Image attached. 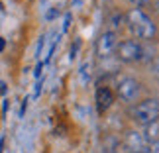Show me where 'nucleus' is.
Here are the masks:
<instances>
[{"instance_id":"1","label":"nucleus","mask_w":159,"mask_h":153,"mask_svg":"<svg viewBox=\"0 0 159 153\" xmlns=\"http://www.w3.org/2000/svg\"><path fill=\"white\" fill-rule=\"evenodd\" d=\"M126 18V24L130 28V32L139 39H153L157 29H155V24L151 22V18L145 14L143 10L139 8H132L128 14L124 16Z\"/></svg>"},{"instance_id":"2","label":"nucleus","mask_w":159,"mask_h":153,"mask_svg":"<svg viewBox=\"0 0 159 153\" xmlns=\"http://www.w3.org/2000/svg\"><path fill=\"white\" fill-rule=\"evenodd\" d=\"M132 118L142 126L157 122L159 120V108H157L155 98H148V100H142L139 104H136V108L132 110Z\"/></svg>"},{"instance_id":"3","label":"nucleus","mask_w":159,"mask_h":153,"mask_svg":"<svg viewBox=\"0 0 159 153\" xmlns=\"http://www.w3.org/2000/svg\"><path fill=\"white\" fill-rule=\"evenodd\" d=\"M116 57L122 63H136L143 59V45L136 39H126L116 47Z\"/></svg>"},{"instance_id":"4","label":"nucleus","mask_w":159,"mask_h":153,"mask_svg":"<svg viewBox=\"0 0 159 153\" xmlns=\"http://www.w3.org/2000/svg\"><path fill=\"white\" fill-rule=\"evenodd\" d=\"M116 92L124 102H134L139 98V92H142V87L136 79L132 77H124L118 81V87H116Z\"/></svg>"},{"instance_id":"5","label":"nucleus","mask_w":159,"mask_h":153,"mask_svg":"<svg viewBox=\"0 0 159 153\" xmlns=\"http://www.w3.org/2000/svg\"><path fill=\"white\" fill-rule=\"evenodd\" d=\"M122 145H124V149L128 153H148V147H149V143H148V139L143 137V133L136 132V130L126 133Z\"/></svg>"},{"instance_id":"6","label":"nucleus","mask_w":159,"mask_h":153,"mask_svg":"<svg viewBox=\"0 0 159 153\" xmlns=\"http://www.w3.org/2000/svg\"><path fill=\"white\" fill-rule=\"evenodd\" d=\"M118 35H116L114 32H104L98 38V41H96V55L102 59L110 57L112 53H116V47H118Z\"/></svg>"},{"instance_id":"7","label":"nucleus","mask_w":159,"mask_h":153,"mask_svg":"<svg viewBox=\"0 0 159 153\" xmlns=\"http://www.w3.org/2000/svg\"><path fill=\"white\" fill-rule=\"evenodd\" d=\"M112 102H114V94H112V90L108 87H98L96 88V110H98L100 114L106 112V110L112 106Z\"/></svg>"},{"instance_id":"8","label":"nucleus","mask_w":159,"mask_h":153,"mask_svg":"<svg viewBox=\"0 0 159 153\" xmlns=\"http://www.w3.org/2000/svg\"><path fill=\"white\" fill-rule=\"evenodd\" d=\"M143 137L148 139V143H151V142H157L159 139V120L157 122H151V124H148V126H143Z\"/></svg>"},{"instance_id":"9","label":"nucleus","mask_w":159,"mask_h":153,"mask_svg":"<svg viewBox=\"0 0 159 153\" xmlns=\"http://www.w3.org/2000/svg\"><path fill=\"white\" fill-rule=\"evenodd\" d=\"M120 149V139L116 136H106L102 139V153H116Z\"/></svg>"},{"instance_id":"10","label":"nucleus","mask_w":159,"mask_h":153,"mask_svg":"<svg viewBox=\"0 0 159 153\" xmlns=\"http://www.w3.org/2000/svg\"><path fill=\"white\" fill-rule=\"evenodd\" d=\"M124 20H126V18L122 16V14H114L112 18H110V28H112L110 32H114V34H116V29H120V28H122Z\"/></svg>"},{"instance_id":"11","label":"nucleus","mask_w":159,"mask_h":153,"mask_svg":"<svg viewBox=\"0 0 159 153\" xmlns=\"http://www.w3.org/2000/svg\"><path fill=\"white\" fill-rule=\"evenodd\" d=\"M89 79H90V65H89V63H84V65L81 67V81L87 84V83H89Z\"/></svg>"},{"instance_id":"12","label":"nucleus","mask_w":159,"mask_h":153,"mask_svg":"<svg viewBox=\"0 0 159 153\" xmlns=\"http://www.w3.org/2000/svg\"><path fill=\"white\" fill-rule=\"evenodd\" d=\"M149 69H151V75H153L155 79H159V57H155L149 63Z\"/></svg>"},{"instance_id":"13","label":"nucleus","mask_w":159,"mask_h":153,"mask_svg":"<svg viewBox=\"0 0 159 153\" xmlns=\"http://www.w3.org/2000/svg\"><path fill=\"white\" fill-rule=\"evenodd\" d=\"M148 153H159V139H157V142H151V143H149Z\"/></svg>"},{"instance_id":"14","label":"nucleus","mask_w":159,"mask_h":153,"mask_svg":"<svg viewBox=\"0 0 159 153\" xmlns=\"http://www.w3.org/2000/svg\"><path fill=\"white\" fill-rule=\"evenodd\" d=\"M59 16V10H49L47 12V20H53V18H57Z\"/></svg>"},{"instance_id":"15","label":"nucleus","mask_w":159,"mask_h":153,"mask_svg":"<svg viewBox=\"0 0 159 153\" xmlns=\"http://www.w3.org/2000/svg\"><path fill=\"white\" fill-rule=\"evenodd\" d=\"M69 24H71V14H67V16H65V24H63V32H67V29H69Z\"/></svg>"},{"instance_id":"16","label":"nucleus","mask_w":159,"mask_h":153,"mask_svg":"<svg viewBox=\"0 0 159 153\" xmlns=\"http://www.w3.org/2000/svg\"><path fill=\"white\" fill-rule=\"evenodd\" d=\"M41 69H43V63H39L38 67H35V71H34V75H35V77H39V75H41Z\"/></svg>"},{"instance_id":"17","label":"nucleus","mask_w":159,"mask_h":153,"mask_svg":"<svg viewBox=\"0 0 159 153\" xmlns=\"http://www.w3.org/2000/svg\"><path fill=\"white\" fill-rule=\"evenodd\" d=\"M26 106H28V98L24 100V104H22V110H20V116H24V112H26Z\"/></svg>"},{"instance_id":"18","label":"nucleus","mask_w":159,"mask_h":153,"mask_svg":"<svg viewBox=\"0 0 159 153\" xmlns=\"http://www.w3.org/2000/svg\"><path fill=\"white\" fill-rule=\"evenodd\" d=\"M128 2H132L134 6H139V4H143V2H145V0H128Z\"/></svg>"},{"instance_id":"19","label":"nucleus","mask_w":159,"mask_h":153,"mask_svg":"<svg viewBox=\"0 0 159 153\" xmlns=\"http://www.w3.org/2000/svg\"><path fill=\"white\" fill-rule=\"evenodd\" d=\"M39 92H41V83H38V87H35V96H39Z\"/></svg>"},{"instance_id":"20","label":"nucleus","mask_w":159,"mask_h":153,"mask_svg":"<svg viewBox=\"0 0 159 153\" xmlns=\"http://www.w3.org/2000/svg\"><path fill=\"white\" fill-rule=\"evenodd\" d=\"M4 47H6V41L0 38V51H4Z\"/></svg>"},{"instance_id":"21","label":"nucleus","mask_w":159,"mask_h":153,"mask_svg":"<svg viewBox=\"0 0 159 153\" xmlns=\"http://www.w3.org/2000/svg\"><path fill=\"white\" fill-rule=\"evenodd\" d=\"M0 92H6V84L4 83H0Z\"/></svg>"},{"instance_id":"22","label":"nucleus","mask_w":159,"mask_h":153,"mask_svg":"<svg viewBox=\"0 0 159 153\" xmlns=\"http://www.w3.org/2000/svg\"><path fill=\"white\" fill-rule=\"evenodd\" d=\"M2 143H4V137H0V153H2Z\"/></svg>"},{"instance_id":"23","label":"nucleus","mask_w":159,"mask_h":153,"mask_svg":"<svg viewBox=\"0 0 159 153\" xmlns=\"http://www.w3.org/2000/svg\"><path fill=\"white\" fill-rule=\"evenodd\" d=\"M155 102H157V108H159V94H157V98H155Z\"/></svg>"}]
</instances>
